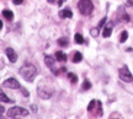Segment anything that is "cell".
I'll list each match as a JSON object with an SVG mask.
<instances>
[{
	"label": "cell",
	"instance_id": "obj_4",
	"mask_svg": "<svg viewBox=\"0 0 133 119\" xmlns=\"http://www.w3.org/2000/svg\"><path fill=\"white\" fill-rule=\"evenodd\" d=\"M118 75H119V79L122 81H124V82H133V75L131 74V71L128 70V68L126 65L119 69Z\"/></svg>",
	"mask_w": 133,
	"mask_h": 119
},
{
	"label": "cell",
	"instance_id": "obj_5",
	"mask_svg": "<svg viewBox=\"0 0 133 119\" xmlns=\"http://www.w3.org/2000/svg\"><path fill=\"white\" fill-rule=\"evenodd\" d=\"M3 86L4 87H9V88H22V86L20 85V82L15 77H9V79H6V80L3 82Z\"/></svg>",
	"mask_w": 133,
	"mask_h": 119
},
{
	"label": "cell",
	"instance_id": "obj_30",
	"mask_svg": "<svg viewBox=\"0 0 133 119\" xmlns=\"http://www.w3.org/2000/svg\"><path fill=\"white\" fill-rule=\"evenodd\" d=\"M114 119H121V118H114Z\"/></svg>",
	"mask_w": 133,
	"mask_h": 119
},
{
	"label": "cell",
	"instance_id": "obj_3",
	"mask_svg": "<svg viewBox=\"0 0 133 119\" xmlns=\"http://www.w3.org/2000/svg\"><path fill=\"white\" fill-rule=\"evenodd\" d=\"M78 9L80 11L81 15H90L92 12V10H94V4L91 3L90 0H80L79 1V4H78Z\"/></svg>",
	"mask_w": 133,
	"mask_h": 119
},
{
	"label": "cell",
	"instance_id": "obj_26",
	"mask_svg": "<svg viewBox=\"0 0 133 119\" xmlns=\"http://www.w3.org/2000/svg\"><path fill=\"white\" fill-rule=\"evenodd\" d=\"M0 112H1V114H3V113L5 112V108L3 107V106H0Z\"/></svg>",
	"mask_w": 133,
	"mask_h": 119
},
{
	"label": "cell",
	"instance_id": "obj_27",
	"mask_svg": "<svg viewBox=\"0 0 133 119\" xmlns=\"http://www.w3.org/2000/svg\"><path fill=\"white\" fill-rule=\"evenodd\" d=\"M32 110H33V112H35V113L37 112V107H36V106H35V105L32 106Z\"/></svg>",
	"mask_w": 133,
	"mask_h": 119
},
{
	"label": "cell",
	"instance_id": "obj_25",
	"mask_svg": "<svg viewBox=\"0 0 133 119\" xmlns=\"http://www.w3.org/2000/svg\"><path fill=\"white\" fill-rule=\"evenodd\" d=\"M64 1H65V0H58V5H59V6H62Z\"/></svg>",
	"mask_w": 133,
	"mask_h": 119
},
{
	"label": "cell",
	"instance_id": "obj_29",
	"mask_svg": "<svg viewBox=\"0 0 133 119\" xmlns=\"http://www.w3.org/2000/svg\"><path fill=\"white\" fill-rule=\"evenodd\" d=\"M48 3H51V4H53V3H54V1H56V0H47Z\"/></svg>",
	"mask_w": 133,
	"mask_h": 119
},
{
	"label": "cell",
	"instance_id": "obj_6",
	"mask_svg": "<svg viewBox=\"0 0 133 119\" xmlns=\"http://www.w3.org/2000/svg\"><path fill=\"white\" fill-rule=\"evenodd\" d=\"M44 63H46V65H47L51 70H52V72L54 74V75H59V71H58L59 69H56V68H54L56 60H54L51 55H46V57H44Z\"/></svg>",
	"mask_w": 133,
	"mask_h": 119
},
{
	"label": "cell",
	"instance_id": "obj_2",
	"mask_svg": "<svg viewBox=\"0 0 133 119\" xmlns=\"http://www.w3.org/2000/svg\"><path fill=\"white\" fill-rule=\"evenodd\" d=\"M26 115H29V110L25 109L24 107L15 106V107H12V108H10L8 110V117L11 119H17L20 117H26Z\"/></svg>",
	"mask_w": 133,
	"mask_h": 119
},
{
	"label": "cell",
	"instance_id": "obj_7",
	"mask_svg": "<svg viewBox=\"0 0 133 119\" xmlns=\"http://www.w3.org/2000/svg\"><path fill=\"white\" fill-rule=\"evenodd\" d=\"M37 95L39 96V98H42V100H48L49 97H52L53 91L52 90H47V88H41V87H38Z\"/></svg>",
	"mask_w": 133,
	"mask_h": 119
},
{
	"label": "cell",
	"instance_id": "obj_12",
	"mask_svg": "<svg viewBox=\"0 0 133 119\" xmlns=\"http://www.w3.org/2000/svg\"><path fill=\"white\" fill-rule=\"evenodd\" d=\"M56 59H57V62H66L68 60V57H66V54H64L63 52H57L56 53Z\"/></svg>",
	"mask_w": 133,
	"mask_h": 119
},
{
	"label": "cell",
	"instance_id": "obj_20",
	"mask_svg": "<svg viewBox=\"0 0 133 119\" xmlns=\"http://www.w3.org/2000/svg\"><path fill=\"white\" fill-rule=\"evenodd\" d=\"M127 37H128V33H127V31H123L122 33H121V38H119V42L121 43H124L127 41Z\"/></svg>",
	"mask_w": 133,
	"mask_h": 119
},
{
	"label": "cell",
	"instance_id": "obj_23",
	"mask_svg": "<svg viewBox=\"0 0 133 119\" xmlns=\"http://www.w3.org/2000/svg\"><path fill=\"white\" fill-rule=\"evenodd\" d=\"M97 29L99 28H92L91 29V36H92V37H96V36H97Z\"/></svg>",
	"mask_w": 133,
	"mask_h": 119
},
{
	"label": "cell",
	"instance_id": "obj_28",
	"mask_svg": "<svg viewBox=\"0 0 133 119\" xmlns=\"http://www.w3.org/2000/svg\"><path fill=\"white\" fill-rule=\"evenodd\" d=\"M127 3H128V5H133V0H127Z\"/></svg>",
	"mask_w": 133,
	"mask_h": 119
},
{
	"label": "cell",
	"instance_id": "obj_1",
	"mask_svg": "<svg viewBox=\"0 0 133 119\" xmlns=\"http://www.w3.org/2000/svg\"><path fill=\"white\" fill-rule=\"evenodd\" d=\"M37 69L36 66L33 65V64H30V63H26L24 64L21 69H20V75L24 77L26 81H29V82H32L35 80V77L37 76Z\"/></svg>",
	"mask_w": 133,
	"mask_h": 119
},
{
	"label": "cell",
	"instance_id": "obj_10",
	"mask_svg": "<svg viewBox=\"0 0 133 119\" xmlns=\"http://www.w3.org/2000/svg\"><path fill=\"white\" fill-rule=\"evenodd\" d=\"M3 16H4V19H6L8 21H12V20H14V12H12L11 10H8V9L3 10Z\"/></svg>",
	"mask_w": 133,
	"mask_h": 119
},
{
	"label": "cell",
	"instance_id": "obj_19",
	"mask_svg": "<svg viewBox=\"0 0 133 119\" xmlns=\"http://www.w3.org/2000/svg\"><path fill=\"white\" fill-rule=\"evenodd\" d=\"M102 114H104V112H102V103L100 101H97V113H96V115L101 117Z\"/></svg>",
	"mask_w": 133,
	"mask_h": 119
},
{
	"label": "cell",
	"instance_id": "obj_8",
	"mask_svg": "<svg viewBox=\"0 0 133 119\" xmlns=\"http://www.w3.org/2000/svg\"><path fill=\"white\" fill-rule=\"evenodd\" d=\"M5 54H6V57L9 58V60L11 63H16V60H17V54L15 53V50L12 48H6V49H5Z\"/></svg>",
	"mask_w": 133,
	"mask_h": 119
},
{
	"label": "cell",
	"instance_id": "obj_16",
	"mask_svg": "<svg viewBox=\"0 0 133 119\" xmlns=\"http://www.w3.org/2000/svg\"><path fill=\"white\" fill-rule=\"evenodd\" d=\"M74 39H75V42L78 43V44H83V43L85 42L84 37H83V36H81L80 33H76L75 36H74Z\"/></svg>",
	"mask_w": 133,
	"mask_h": 119
},
{
	"label": "cell",
	"instance_id": "obj_17",
	"mask_svg": "<svg viewBox=\"0 0 133 119\" xmlns=\"http://www.w3.org/2000/svg\"><path fill=\"white\" fill-rule=\"evenodd\" d=\"M68 43H69V41H68V38H65V37L58 39V44H59L61 47H63V48H65L66 46H68Z\"/></svg>",
	"mask_w": 133,
	"mask_h": 119
},
{
	"label": "cell",
	"instance_id": "obj_14",
	"mask_svg": "<svg viewBox=\"0 0 133 119\" xmlns=\"http://www.w3.org/2000/svg\"><path fill=\"white\" fill-rule=\"evenodd\" d=\"M90 88H91V82L88 79H85L84 82H83V85H81V91H86V90H90Z\"/></svg>",
	"mask_w": 133,
	"mask_h": 119
},
{
	"label": "cell",
	"instance_id": "obj_21",
	"mask_svg": "<svg viewBox=\"0 0 133 119\" xmlns=\"http://www.w3.org/2000/svg\"><path fill=\"white\" fill-rule=\"evenodd\" d=\"M96 102H97L96 100H91L90 101V103H89V106H88V110H89V112H92V110H94V106H96Z\"/></svg>",
	"mask_w": 133,
	"mask_h": 119
},
{
	"label": "cell",
	"instance_id": "obj_18",
	"mask_svg": "<svg viewBox=\"0 0 133 119\" xmlns=\"http://www.w3.org/2000/svg\"><path fill=\"white\" fill-rule=\"evenodd\" d=\"M68 79H69L73 84H75L76 81H78V76H76L75 74H73V72H68Z\"/></svg>",
	"mask_w": 133,
	"mask_h": 119
},
{
	"label": "cell",
	"instance_id": "obj_24",
	"mask_svg": "<svg viewBox=\"0 0 133 119\" xmlns=\"http://www.w3.org/2000/svg\"><path fill=\"white\" fill-rule=\"evenodd\" d=\"M12 1H14L15 5H20V4H22V3H24V0H12Z\"/></svg>",
	"mask_w": 133,
	"mask_h": 119
},
{
	"label": "cell",
	"instance_id": "obj_22",
	"mask_svg": "<svg viewBox=\"0 0 133 119\" xmlns=\"http://www.w3.org/2000/svg\"><path fill=\"white\" fill-rule=\"evenodd\" d=\"M106 20H107V17H104V19L100 21V24H99V26H97V28H100V27H102V26H104V24L106 22Z\"/></svg>",
	"mask_w": 133,
	"mask_h": 119
},
{
	"label": "cell",
	"instance_id": "obj_11",
	"mask_svg": "<svg viewBox=\"0 0 133 119\" xmlns=\"http://www.w3.org/2000/svg\"><path fill=\"white\" fill-rule=\"evenodd\" d=\"M112 27H114V24H110L105 27L104 32H102V36H104L105 38H107V37L111 36V33H112Z\"/></svg>",
	"mask_w": 133,
	"mask_h": 119
},
{
	"label": "cell",
	"instance_id": "obj_15",
	"mask_svg": "<svg viewBox=\"0 0 133 119\" xmlns=\"http://www.w3.org/2000/svg\"><path fill=\"white\" fill-rule=\"evenodd\" d=\"M83 60V54L79 52H75L74 53V57H73V62L74 63H80Z\"/></svg>",
	"mask_w": 133,
	"mask_h": 119
},
{
	"label": "cell",
	"instance_id": "obj_9",
	"mask_svg": "<svg viewBox=\"0 0 133 119\" xmlns=\"http://www.w3.org/2000/svg\"><path fill=\"white\" fill-rule=\"evenodd\" d=\"M59 16H61L62 19H71V17H73V11H71L69 8L63 9L59 11Z\"/></svg>",
	"mask_w": 133,
	"mask_h": 119
},
{
	"label": "cell",
	"instance_id": "obj_13",
	"mask_svg": "<svg viewBox=\"0 0 133 119\" xmlns=\"http://www.w3.org/2000/svg\"><path fill=\"white\" fill-rule=\"evenodd\" d=\"M0 100L3 101V102H5V103H14V102H15L14 100H10L9 97L5 95L4 91H1V92H0Z\"/></svg>",
	"mask_w": 133,
	"mask_h": 119
}]
</instances>
